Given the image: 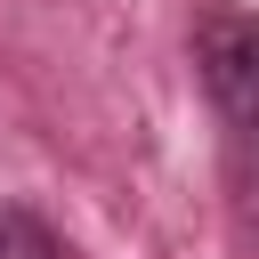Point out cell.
Wrapping results in <instances>:
<instances>
[{"instance_id":"cell-1","label":"cell","mask_w":259,"mask_h":259,"mask_svg":"<svg viewBox=\"0 0 259 259\" xmlns=\"http://www.w3.org/2000/svg\"><path fill=\"white\" fill-rule=\"evenodd\" d=\"M194 81L235 146H259V8H202L186 32Z\"/></svg>"},{"instance_id":"cell-2","label":"cell","mask_w":259,"mask_h":259,"mask_svg":"<svg viewBox=\"0 0 259 259\" xmlns=\"http://www.w3.org/2000/svg\"><path fill=\"white\" fill-rule=\"evenodd\" d=\"M0 259H65V243L32 202H0Z\"/></svg>"}]
</instances>
